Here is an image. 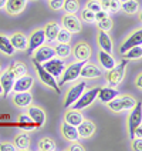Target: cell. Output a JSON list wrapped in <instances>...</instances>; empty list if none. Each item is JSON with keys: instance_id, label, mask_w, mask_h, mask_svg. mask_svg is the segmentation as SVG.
<instances>
[{"instance_id": "cell-1", "label": "cell", "mask_w": 142, "mask_h": 151, "mask_svg": "<svg viewBox=\"0 0 142 151\" xmlns=\"http://www.w3.org/2000/svg\"><path fill=\"white\" fill-rule=\"evenodd\" d=\"M125 66H126V60L122 59L119 64H115L112 68H109L107 73V80L111 87H117L118 84L124 80L125 76Z\"/></svg>"}, {"instance_id": "cell-2", "label": "cell", "mask_w": 142, "mask_h": 151, "mask_svg": "<svg viewBox=\"0 0 142 151\" xmlns=\"http://www.w3.org/2000/svg\"><path fill=\"white\" fill-rule=\"evenodd\" d=\"M84 63H85V60H80V61L74 63V64L68 66L67 68H64V71H63V74H61L63 77H61V80H60V83H59L60 87H61L63 84L77 80V78L80 77V71H81V67L84 66Z\"/></svg>"}, {"instance_id": "cell-3", "label": "cell", "mask_w": 142, "mask_h": 151, "mask_svg": "<svg viewBox=\"0 0 142 151\" xmlns=\"http://www.w3.org/2000/svg\"><path fill=\"white\" fill-rule=\"evenodd\" d=\"M98 90H100V87H94V88H91V90H88V91H85V93L83 91V94H81L70 107H73V110H83V109H85V107H88L92 101L97 99Z\"/></svg>"}, {"instance_id": "cell-4", "label": "cell", "mask_w": 142, "mask_h": 151, "mask_svg": "<svg viewBox=\"0 0 142 151\" xmlns=\"http://www.w3.org/2000/svg\"><path fill=\"white\" fill-rule=\"evenodd\" d=\"M135 103L136 101L131 97V96H122V97H115L114 100L108 101L107 104H108V107L112 111H115V113H118V111H122V110H131L132 107L135 106Z\"/></svg>"}, {"instance_id": "cell-5", "label": "cell", "mask_w": 142, "mask_h": 151, "mask_svg": "<svg viewBox=\"0 0 142 151\" xmlns=\"http://www.w3.org/2000/svg\"><path fill=\"white\" fill-rule=\"evenodd\" d=\"M34 67H36V70H37V74H39V77H40V80H41L43 83L46 84V86H49V87H51L53 90H56L57 93H60V86L57 84V81H56V77H53V76L46 70V68L43 67L41 63H37V61H34Z\"/></svg>"}, {"instance_id": "cell-6", "label": "cell", "mask_w": 142, "mask_h": 151, "mask_svg": "<svg viewBox=\"0 0 142 151\" xmlns=\"http://www.w3.org/2000/svg\"><path fill=\"white\" fill-rule=\"evenodd\" d=\"M132 113L128 118V128H129V137L134 138V131L135 128L138 126H141V121H142V103L138 101L135 103V106L132 107Z\"/></svg>"}, {"instance_id": "cell-7", "label": "cell", "mask_w": 142, "mask_h": 151, "mask_svg": "<svg viewBox=\"0 0 142 151\" xmlns=\"http://www.w3.org/2000/svg\"><path fill=\"white\" fill-rule=\"evenodd\" d=\"M43 67L46 68L53 77H59V76L63 74V71H64V68H66V64H64V61H63L61 59H57V57L54 56L53 59L44 61Z\"/></svg>"}, {"instance_id": "cell-8", "label": "cell", "mask_w": 142, "mask_h": 151, "mask_svg": "<svg viewBox=\"0 0 142 151\" xmlns=\"http://www.w3.org/2000/svg\"><path fill=\"white\" fill-rule=\"evenodd\" d=\"M46 42V36H44V30H36L34 33H31L30 39L27 40V54L31 56L34 50H37L41 44Z\"/></svg>"}, {"instance_id": "cell-9", "label": "cell", "mask_w": 142, "mask_h": 151, "mask_svg": "<svg viewBox=\"0 0 142 151\" xmlns=\"http://www.w3.org/2000/svg\"><path fill=\"white\" fill-rule=\"evenodd\" d=\"M56 56V51L53 47L50 46H44L41 44L37 50H34V57L33 60L34 61H37V63H44V61H47V60L53 59Z\"/></svg>"}, {"instance_id": "cell-10", "label": "cell", "mask_w": 142, "mask_h": 151, "mask_svg": "<svg viewBox=\"0 0 142 151\" xmlns=\"http://www.w3.org/2000/svg\"><path fill=\"white\" fill-rule=\"evenodd\" d=\"M63 26H64V29L68 30L70 33H77V32L81 30L80 19L75 16L74 13H67L66 16L63 17Z\"/></svg>"}, {"instance_id": "cell-11", "label": "cell", "mask_w": 142, "mask_h": 151, "mask_svg": "<svg viewBox=\"0 0 142 151\" xmlns=\"http://www.w3.org/2000/svg\"><path fill=\"white\" fill-rule=\"evenodd\" d=\"M85 86H87L85 81H80L78 84H75L74 87H71V90L67 93V99L64 101V107H66V109H68V107L83 94V91L85 90Z\"/></svg>"}, {"instance_id": "cell-12", "label": "cell", "mask_w": 142, "mask_h": 151, "mask_svg": "<svg viewBox=\"0 0 142 151\" xmlns=\"http://www.w3.org/2000/svg\"><path fill=\"white\" fill-rule=\"evenodd\" d=\"M33 86V77L30 76H20V77H16L14 80V84H13V88L16 93H20V91H29Z\"/></svg>"}, {"instance_id": "cell-13", "label": "cell", "mask_w": 142, "mask_h": 151, "mask_svg": "<svg viewBox=\"0 0 142 151\" xmlns=\"http://www.w3.org/2000/svg\"><path fill=\"white\" fill-rule=\"evenodd\" d=\"M142 44V30H136L135 33H132L128 39H126V42L121 46V54L126 51L128 49H131V47H135V46H141Z\"/></svg>"}, {"instance_id": "cell-14", "label": "cell", "mask_w": 142, "mask_h": 151, "mask_svg": "<svg viewBox=\"0 0 142 151\" xmlns=\"http://www.w3.org/2000/svg\"><path fill=\"white\" fill-rule=\"evenodd\" d=\"M77 133H78V137L88 138V137H91V135L95 133V126H94V123H91V121L83 120V121L77 126Z\"/></svg>"}, {"instance_id": "cell-15", "label": "cell", "mask_w": 142, "mask_h": 151, "mask_svg": "<svg viewBox=\"0 0 142 151\" xmlns=\"http://www.w3.org/2000/svg\"><path fill=\"white\" fill-rule=\"evenodd\" d=\"M80 76L84 77V78H97L101 76V70L98 67H95L91 63H84V66L81 67V71H80Z\"/></svg>"}, {"instance_id": "cell-16", "label": "cell", "mask_w": 142, "mask_h": 151, "mask_svg": "<svg viewBox=\"0 0 142 151\" xmlns=\"http://www.w3.org/2000/svg\"><path fill=\"white\" fill-rule=\"evenodd\" d=\"M4 7L10 14H19L26 7V0H6Z\"/></svg>"}, {"instance_id": "cell-17", "label": "cell", "mask_w": 142, "mask_h": 151, "mask_svg": "<svg viewBox=\"0 0 142 151\" xmlns=\"http://www.w3.org/2000/svg\"><path fill=\"white\" fill-rule=\"evenodd\" d=\"M14 80H16V77L11 74L10 71H6V73L1 74V77H0V84H1V87H3V96H7L9 93L11 91Z\"/></svg>"}, {"instance_id": "cell-18", "label": "cell", "mask_w": 142, "mask_h": 151, "mask_svg": "<svg viewBox=\"0 0 142 151\" xmlns=\"http://www.w3.org/2000/svg\"><path fill=\"white\" fill-rule=\"evenodd\" d=\"M119 96V91L112 88V87H105V88H100L98 94H97V99H100L102 103H108V101L114 100L115 97Z\"/></svg>"}, {"instance_id": "cell-19", "label": "cell", "mask_w": 142, "mask_h": 151, "mask_svg": "<svg viewBox=\"0 0 142 151\" xmlns=\"http://www.w3.org/2000/svg\"><path fill=\"white\" fill-rule=\"evenodd\" d=\"M13 101H14V104L19 106V107H27V106L31 104L33 96L30 94V91H20V93H16Z\"/></svg>"}, {"instance_id": "cell-20", "label": "cell", "mask_w": 142, "mask_h": 151, "mask_svg": "<svg viewBox=\"0 0 142 151\" xmlns=\"http://www.w3.org/2000/svg\"><path fill=\"white\" fill-rule=\"evenodd\" d=\"M74 56L78 60H85L87 61V60L91 57V49H90V46L85 44V43L77 44L74 49Z\"/></svg>"}, {"instance_id": "cell-21", "label": "cell", "mask_w": 142, "mask_h": 151, "mask_svg": "<svg viewBox=\"0 0 142 151\" xmlns=\"http://www.w3.org/2000/svg\"><path fill=\"white\" fill-rule=\"evenodd\" d=\"M29 117L33 120V123L36 126H41L43 123H44V120H46V114H44V111L41 109L31 106L29 109Z\"/></svg>"}, {"instance_id": "cell-22", "label": "cell", "mask_w": 142, "mask_h": 151, "mask_svg": "<svg viewBox=\"0 0 142 151\" xmlns=\"http://www.w3.org/2000/svg\"><path fill=\"white\" fill-rule=\"evenodd\" d=\"M61 131H63V135L64 138L68 140V141H77L78 140V133H77V127L71 126L68 123H64L63 127H61Z\"/></svg>"}, {"instance_id": "cell-23", "label": "cell", "mask_w": 142, "mask_h": 151, "mask_svg": "<svg viewBox=\"0 0 142 151\" xmlns=\"http://www.w3.org/2000/svg\"><path fill=\"white\" fill-rule=\"evenodd\" d=\"M98 44H100L101 50L107 51V53L112 51V42H111L108 33L105 30H101L100 34H98Z\"/></svg>"}, {"instance_id": "cell-24", "label": "cell", "mask_w": 142, "mask_h": 151, "mask_svg": "<svg viewBox=\"0 0 142 151\" xmlns=\"http://www.w3.org/2000/svg\"><path fill=\"white\" fill-rule=\"evenodd\" d=\"M10 42H11V46L14 47V50H26L27 49V39H26L24 34L21 33H16L11 36V39H10Z\"/></svg>"}, {"instance_id": "cell-25", "label": "cell", "mask_w": 142, "mask_h": 151, "mask_svg": "<svg viewBox=\"0 0 142 151\" xmlns=\"http://www.w3.org/2000/svg\"><path fill=\"white\" fill-rule=\"evenodd\" d=\"M98 60H100V63L102 64V67L107 68V70H109V68H112L117 63H115V60H114V57L109 54V53H107V51L101 50L100 53H98Z\"/></svg>"}, {"instance_id": "cell-26", "label": "cell", "mask_w": 142, "mask_h": 151, "mask_svg": "<svg viewBox=\"0 0 142 151\" xmlns=\"http://www.w3.org/2000/svg\"><path fill=\"white\" fill-rule=\"evenodd\" d=\"M83 120H84L83 114H81L78 110H71V111H68L67 114H66V123L71 124V126L77 127Z\"/></svg>"}, {"instance_id": "cell-27", "label": "cell", "mask_w": 142, "mask_h": 151, "mask_svg": "<svg viewBox=\"0 0 142 151\" xmlns=\"http://www.w3.org/2000/svg\"><path fill=\"white\" fill-rule=\"evenodd\" d=\"M59 30H60V26L57 24V23H49V24L46 26V29H44V36H46V39H47L49 42L56 40Z\"/></svg>"}, {"instance_id": "cell-28", "label": "cell", "mask_w": 142, "mask_h": 151, "mask_svg": "<svg viewBox=\"0 0 142 151\" xmlns=\"http://www.w3.org/2000/svg\"><path fill=\"white\" fill-rule=\"evenodd\" d=\"M0 51H3V53L7 54V56L14 54V47L11 46L10 39H7V37L3 36V34H0Z\"/></svg>"}, {"instance_id": "cell-29", "label": "cell", "mask_w": 142, "mask_h": 151, "mask_svg": "<svg viewBox=\"0 0 142 151\" xmlns=\"http://www.w3.org/2000/svg\"><path fill=\"white\" fill-rule=\"evenodd\" d=\"M14 144H16V148H19V150H27L29 145H30V137H29V134H26V133L19 134L14 138Z\"/></svg>"}, {"instance_id": "cell-30", "label": "cell", "mask_w": 142, "mask_h": 151, "mask_svg": "<svg viewBox=\"0 0 142 151\" xmlns=\"http://www.w3.org/2000/svg\"><path fill=\"white\" fill-rule=\"evenodd\" d=\"M7 71H10V73L14 76V77H20V76H24L27 70H26V66L23 64V63H19V61H16V63H11V64L9 66Z\"/></svg>"}, {"instance_id": "cell-31", "label": "cell", "mask_w": 142, "mask_h": 151, "mask_svg": "<svg viewBox=\"0 0 142 151\" xmlns=\"http://www.w3.org/2000/svg\"><path fill=\"white\" fill-rule=\"evenodd\" d=\"M101 9L109 10L112 13H117L118 10L121 9V1L119 0H101Z\"/></svg>"}, {"instance_id": "cell-32", "label": "cell", "mask_w": 142, "mask_h": 151, "mask_svg": "<svg viewBox=\"0 0 142 151\" xmlns=\"http://www.w3.org/2000/svg\"><path fill=\"white\" fill-rule=\"evenodd\" d=\"M124 59L125 60H129V59H141L142 57V47L141 46H135V47H131L128 49L126 51L122 53Z\"/></svg>"}, {"instance_id": "cell-33", "label": "cell", "mask_w": 142, "mask_h": 151, "mask_svg": "<svg viewBox=\"0 0 142 151\" xmlns=\"http://www.w3.org/2000/svg\"><path fill=\"white\" fill-rule=\"evenodd\" d=\"M121 9L128 13V14H134L138 12V9H139V4H138V1L136 0H128V1H124L122 4H121Z\"/></svg>"}, {"instance_id": "cell-34", "label": "cell", "mask_w": 142, "mask_h": 151, "mask_svg": "<svg viewBox=\"0 0 142 151\" xmlns=\"http://www.w3.org/2000/svg\"><path fill=\"white\" fill-rule=\"evenodd\" d=\"M54 51L59 57H68V54L71 53V47L68 43H59V46L54 49Z\"/></svg>"}, {"instance_id": "cell-35", "label": "cell", "mask_w": 142, "mask_h": 151, "mask_svg": "<svg viewBox=\"0 0 142 151\" xmlns=\"http://www.w3.org/2000/svg\"><path fill=\"white\" fill-rule=\"evenodd\" d=\"M39 148L41 151H54L57 147H56V144H54V141L51 140V138H43V140H40V143H39Z\"/></svg>"}, {"instance_id": "cell-36", "label": "cell", "mask_w": 142, "mask_h": 151, "mask_svg": "<svg viewBox=\"0 0 142 151\" xmlns=\"http://www.w3.org/2000/svg\"><path fill=\"white\" fill-rule=\"evenodd\" d=\"M63 9H64L67 13H75V12L80 9V4H78L77 0H64Z\"/></svg>"}, {"instance_id": "cell-37", "label": "cell", "mask_w": 142, "mask_h": 151, "mask_svg": "<svg viewBox=\"0 0 142 151\" xmlns=\"http://www.w3.org/2000/svg\"><path fill=\"white\" fill-rule=\"evenodd\" d=\"M56 39H57L60 43H68L70 40H71V33H70L68 30H66V29H64V30H61V29H60Z\"/></svg>"}, {"instance_id": "cell-38", "label": "cell", "mask_w": 142, "mask_h": 151, "mask_svg": "<svg viewBox=\"0 0 142 151\" xmlns=\"http://www.w3.org/2000/svg\"><path fill=\"white\" fill-rule=\"evenodd\" d=\"M111 26H112V22H111V19L107 17V19H104V20H100L98 22V27H100L101 30H109L111 29Z\"/></svg>"}, {"instance_id": "cell-39", "label": "cell", "mask_w": 142, "mask_h": 151, "mask_svg": "<svg viewBox=\"0 0 142 151\" xmlns=\"http://www.w3.org/2000/svg\"><path fill=\"white\" fill-rule=\"evenodd\" d=\"M83 19L87 22H95V13L91 12L90 9H85L83 12Z\"/></svg>"}, {"instance_id": "cell-40", "label": "cell", "mask_w": 142, "mask_h": 151, "mask_svg": "<svg viewBox=\"0 0 142 151\" xmlns=\"http://www.w3.org/2000/svg\"><path fill=\"white\" fill-rule=\"evenodd\" d=\"M87 9H90L91 12H98V10H101V3L100 1H97V0H91V1H88L87 3Z\"/></svg>"}, {"instance_id": "cell-41", "label": "cell", "mask_w": 142, "mask_h": 151, "mask_svg": "<svg viewBox=\"0 0 142 151\" xmlns=\"http://www.w3.org/2000/svg\"><path fill=\"white\" fill-rule=\"evenodd\" d=\"M19 121H20L23 126H36L33 123V120L29 117V116H20V117H19Z\"/></svg>"}, {"instance_id": "cell-42", "label": "cell", "mask_w": 142, "mask_h": 151, "mask_svg": "<svg viewBox=\"0 0 142 151\" xmlns=\"http://www.w3.org/2000/svg\"><path fill=\"white\" fill-rule=\"evenodd\" d=\"M108 17V13L104 10V9H101L98 12H95V22H100V20H104V19H107Z\"/></svg>"}, {"instance_id": "cell-43", "label": "cell", "mask_w": 142, "mask_h": 151, "mask_svg": "<svg viewBox=\"0 0 142 151\" xmlns=\"http://www.w3.org/2000/svg\"><path fill=\"white\" fill-rule=\"evenodd\" d=\"M132 140H134V143H132V148L136 150V151H141L142 150V138L141 137H134Z\"/></svg>"}, {"instance_id": "cell-44", "label": "cell", "mask_w": 142, "mask_h": 151, "mask_svg": "<svg viewBox=\"0 0 142 151\" xmlns=\"http://www.w3.org/2000/svg\"><path fill=\"white\" fill-rule=\"evenodd\" d=\"M63 3H64V0H50V6H51V9H54V10L63 9Z\"/></svg>"}, {"instance_id": "cell-45", "label": "cell", "mask_w": 142, "mask_h": 151, "mask_svg": "<svg viewBox=\"0 0 142 151\" xmlns=\"http://www.w3.org/2000/svg\"><path fill=\"white\" fill-rule=\"evenodd\" d=\"M68 150L70 151H84V147L81 145V144H78V143H75L74 144H71L70 147H68Z\"/></svg>"}, {"instance_id": "cell-46", "label": "cell", "mask_w": 142, "mask_h": 151, "mask_svg": "<svg viewBox=\"0 0 142 151\" xmlns=\"http://www.w3.org/2000/svg\"><path fill=\"white\" fill-rule=\"evenodd\" d=\"M0 150L1 151H14L16 147L11 145V144H1V145H0Z\"/></svg>"}, {"instance_id": "cell-47", "label": "cell", "mask_w": 142, "mask_h": 151, "mask_svg": "<svg viewBox=\"0 0 142 151\" xmlns=\"http://www.w3.org/2000/svg\"><path fill=\"white\" fill-rule=\"evenodd\" d=\"M141 84H142V77L139 76V77H138V87H139V88H141Z\"/></svg>"}, {"instance_id": "cell-48", "label": "cell", "mask_w": 142, "mask_h": 151, "mask_svg": "<svg viewBox=\"0 0 142 151\" xmlns=\"http://www.w3.org/2000/svg\"><path fill=\"white\" fill-rule=\"evenodd\" d=\"M4 4H6V0H0V9L4 7Z\"/></svg>"}, {"instance_id": "cell-49", "label": "cell", "mask_w": 142, "mask_h": 151, "mask_svg": "<svg viewBox=\"0 0 142 151\" xmlns=\"http://www.w3.org/2000/svg\"><path fill=\"white\" fill-rule=\"evenodd\" d=\"M3 94V87H1V84H0V96Z\"/></svg>"}, {"instance_id": "cell-50", "label": "cell", "mask_w": 142, "mask_h": 151, "mask_svg": "<svg viewBox=\"0 0 142 151\" xmlns=\"http://www.w3.org/2000/svg\"><path fill=\"white\" fill-rule=\"evenodd\" d=\"M119 1H122V3H124V1H128V0H119Z\"/></svg>"}, {"instance_id": "cell-51", "label": "cell", "mask_w": 142, "mask_h": 151, "mask_svg": "<svg viewBox=\"0 0 142 151\" xmlns=\"http://www.w3.org/2000/svg\"><path fill=\"white\" fill-rule=\"evenodd\" d=\"M0 70H1V66H0Z\"/></svg>"}]
</instances>
